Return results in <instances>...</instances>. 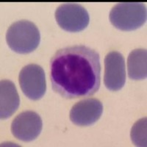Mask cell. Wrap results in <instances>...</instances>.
Instances as JSON below:
<instances>
[{"mask_svg": "<svg viewBox=\"0 0 147 147\" xmlns=\"http://www.w3.org/2000/svg\"><path fill=\"white\" fill-rule=\"evenodd\" d=\"M49 65L52 89L65 99L88 97L99 90L100 57L93 49L83 45L60 49Z\"/></svg>", "mask_w": 147, "mask_h": 147, "instance_id": "6da1fadb", "label": "cell"}, {"mask_svg": "<svg viewBox=\"0 0 147 147\" xmlns=\"http://www.w3.org/2000/svg\"><path fill=\"white\" fill-rule=\"evenodd\" d=\"M40 40L39 30L35 24L28 20L17 21L9 27L6 41L12 50L17 53L33 52Z\"/></svg>", "mask_w": 147, "mask_h": 147, "instance_id": "7a4b0ae2", "label": "cell"}, {"mask_svg": "<svg viewBox=\"0 0 147 147\" xmlns=\"http://www.w3.org/2000/svg\"><path fill=\"white\" fill-rule=\"evenodd\" d=\"M109 18L117 29L124 31L136 30L146 22V7L140 2L118 3L111 9Z\"/></svg>", "mask_w": 147, "mask_h": 147, "instance_id": "3957f363", "label": "cell"}, {"mask_svg": "<svg viewBox=\"0 0 147 147\" xmlns=\"http://www.w3.org/2000/svg\"><path fill=\"white\" fill-rule=\"evenodd\" d=\"M55 19L58 25L65 31L77 32L88 25L90 16L83 6L77 3H64L55 11Z\"/></svg>", "mask_w": 147, "mask_h": 147, "instance_id": "277c9868", "label": "cell"}, {"mask_svg": "<svg viewBox=\"0 0 147 147\" xmlns=\"http://www.w3.org/2000/svg\"><path fill=\"white\" fill-rule=\"evenodd\" d=\"M18 81L22 90L30 99L38 100L45 94V73L40 65L33 63L25 65L19 73Z\"/></svg>", "mask_w": 147, "mask_h": 147, "instance_id": "5b68a950", "label": "cell"}, {"mask_svg": "<svg viewBox=\"0 0 147 147\" xmlns=\"http://www.w3.org/2000/svg\"><path fill=\"white\" fill-rule=\"evenodd\" d=\"M43 128L40 115L32 110L18 114L11 124V132L16 138L29 142L38 137Z\"/></svg>", "mask_w": 147, "mask_h": 147, "instance_id": "8992f818", "label": "cell"}, {"mask_svg": "<svg viewBox=\"0 0 147 147\" xmlns=\"http://www.w3.org/2000/svg\"><path fill=\"white\" fill-rule=\"evenodd\" d=\"M126 82L125 60L120 52L113 51L105 58L104 83L108 90L118 91Z\"/></svg>", "mask_w": 147, "mask_h": 147, "instance_id": "52a82bcc", "label": "cell"}, {"mask_svg": "<svg viewBox=\"0 0 147 147\" xmlns=\"http://www.w3.org/2000/svg\"><path fill=\"white\" fill-rule=\"evenodd\" d=\"M102 112V102L96 99L88 98L77 102L71 107L70 119L79 127H88L99 120Z\"/></svg>", "mask_w": 147, "mask_h": 147, "instance_id": "ba28073f", "label": "cell"}, {"mask_svg": "<svg viewBox=\"0 0 147 147\" xmlns=\"http://www.w3.org/2000/svg\"><path fill=\"white\" fill-rule=\"evenodd\" d=\"M20 99L15 85L9 80L0 82V117L7 119L18 110Z\"/></svg>", "mask_w": 147, "mask_h": 147, "instance_id": "9c48e42d", "label": "cell"}, {"mask_svg": "<svg viewBox=\"0 0 147 147\" xmlns=\"http://www.w3.org/2000/svg\"><path fill=\"white\" fill-rule=\"evenodd\" d=\"M129 77L134 80H144L147 77V51L136 49L129 53L127 58Z\"/></svg>", "mask_w": 147, "mask_h": 147, "instance_id": "30bf717a", "label": "cell"}, {"mask_svg": "<svg viewBox=\"0 0 147 147\" xmlns=\"http://www.w3.org/2000/svg\"><path fill=\"white\" fill-rule=\"evenodd\" d=\"M146 117L143 118L134 124L131 129V139L136 146H147L146 137Z\"/></svg>", "mask_w": 147, "mask_h": 147, "instance_id": "8fae6325", "label": "cell"}]
</instances>
